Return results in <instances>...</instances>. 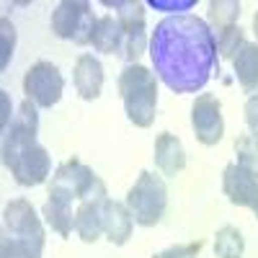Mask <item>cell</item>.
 <instances>
[{
	"label": "cell",
	"instance_id": "cell-5",
	"mask_svg": "<svg viewBox=\"0 0 258 258\" xmlns=\"http://www.w3.org/2000/svg\"><path fill=\"white\" fill-rule=\"evenodd\" d=\"M3 227L6 235L24 243L34 258L44 253V225L36 217V209L29 199H13L3 209Z\"/></svg>",
	"mask_w": 258,
	"mask_h": 258
},
{
	"label": "cell",
	"instance_id": "cell-23",
	"mask_svg": "<svg viewBox=\"0 0 258 258\" xmlns=\"http://www.w3.org/2000/svg\"><path fill=\"white\" fill-rule=\"evenodd\" d=\"M13 49H16V26L3 16L0 18V70L8 68Z\"/></svg>",
	"mask_w": 258,
	"mask_h": 258
},
{
	"label": "cell",
	"instance_id": "cell-13",
	"mask_svg": "<svg viewBox=\"0 0 258 258\" xmlns=\"http://www.w3.org/2000/svg\"><path fill=\"white\" fill-rule=\"evenodd\" d=\"M153 158H155V165L160 170V176L165 178H176L181 170L186 168V150H183V142L170 135V132H160L155 137V150H153Z\"/></svg>",
	"mask_w": 258,
	"mask_h": 258
},
{
	"label": "cell",
	"instance_id": "cell-28",
	"mask_svg": "<svg viewBox=\"0 0 258 258\" xmlns=\"http://www.w3.org/2000/svg\"><path fill=\"white\" fill-rule=\"evenodd\" d=\"M248 209H250V212H253V214H255V220H258V197H255V199H253V204H250V207H248Z\"/></svg>",
	"mask_w": 258,
	"mask_h": 258
},
{
	"label": "cell",
	"instance_id": "cell-22",
	"mask_svg": "<svg viewBox=\"0 0 258 258\" xmlns=\"http://www.w3.org/2000/svg\"><path fill=\"white\" fill-rule=\"evenodd\" d=\"M235 155H238V160H235L238 165L258 170V137L250 132L238 135L235 137Z\"/></svg>",
	"mask_w": 258,
	"mask_h": 258
},
{
	"label": "cell",
	"instance_id": "cell-21",
	"mask_svg": "<svg viewBox=\"0 0 258 258\" xmlns=\"http://www.w3.org/2000/svg\"><path fill=\"white\" fill-rule=\"evenodd\" d=\"M214 39H217L220 57L235 59V57H238V52L243 49V44H245V31L240 29V24H232V26L220 29L217 34H214Z\"/></svg>",
	"mask_w": 258,
	"mask_h": 258
},
{
	"label": "cell",
	"instance_id": "cell-16",
	"mask_svg": "<svg viewBox=\"0 0 258 258\" xmlns=\"http://www.w3.org/2000/svg\"><path fill=\"white\" fill-rule=\"evenodd\" d=\"M135 230V217L126 204L109 199L106 202V217H103V235L111 245H126Z\"/></svg>",
	"mask_w": 258,
	"mask_h": 258
},
{
	"label": "cell",
	"instance_id": "cell-1",
	"mask_svg": "<svg viewBox=\"0 0 258 258\" xmlns=\"http://www.w3.org/2000/svg\"><path fill=\"white\" fill-rule=\"evenodd\" d=\"M155 75L173 93H197L217 68V39L199 16H165L150 36Z\"/></svg>",
	"mask_w": 258,
	"mask_h": 258
},
{
	"label": "cell",
	"instance_id": "cell-11",
	"mask_svg": "<svg viewBox=\"0 0 258 258\" xmlns=\"http://www.w3.org/2000/svg\"><path fill=\"white\" fill-rule=\"evenodd\" d=\"M222 191L235 207H250L258 197V170L230 163L222 173Z\"/></svg>",
	"mask_w": 258,
	"mask_h": 258
},
{
	"label": "cell",
	"instance_id": "cell-4",
	"mask_svg": "<svg viewBox=\"0 0 258 258\" xmlns=\"http://www.w3.org/2000/svg\"><path fill=\"white\" fill-rule=\"evenodd\" d=\"M124 204L132 212L135 225L155 227L168 209V186H165L163 176L153 173V170H142L135 186L126 191Z\"/></svg>",
	"mask_w": 258,
	"mask_h": 258
},
{
	"label": "cell",
	"instance_id": "cell-19",
	"mask_svg": "<svg viewBox=\"0 0 258 258\" xmlns=\"http://www.w3.org/2000/svg\"><path fill=\"white\" fill-rule=\"evenodd\" d=\"M245 238L235 225H225L214 235V255L217 258H243Z\"/></svg>",
	"mask_w": 258,
	"mask_h": 258
},
{
	"label": "cell",
	"instance_id": "cell-3",
	"mask_svg": "<svg viewBox=\"0 0 258 258\" xmlns=\"http://www.w3.org/2000/svg\"><path fill=\"white\" fill-rule=\"evenodd\" d=\"M119 96L124 101L126 119L140 129L153 126L158 114V75L150 73L145 64H124L116 80Z\"/></svg>",
	"mask_w": 258,
	"mask_h": 258
},
{
	"label": "cell",
	"instance_id": "cell-20",
	"mask_svg": "<svg viewBox=\"0 0 258 258\" xmlns=\"http://www.w3.org/2000/svg\"><path fill=\"white\" fill-rule=\"evenodd\" d=\"M207 8H209L207 18H209L212 31H220L225 26L238 24V18H240V3L238 0H212Z\"/></svg>",
	"mask_w": 258,
	"mask_h": 258
},
{
	"label": "cell",
	"instance_id": "cell-6",
	"mask_svg": "<svg viewBox=\"0 0 258 258\" xmlns=\"http://www.w3.org/2000/svg\"><path fill=\"white\" fill-rule=\"evenodd\" d=\"M106 8H116V18L124 29V44H121V59L126 64H137L142 52L150 47L147 41V11L140 0H106Z\"/></svg>",
	"mask_w": 258,
	"mask_h": 258
},
{
	"label": "cell",
	"instance_id": "cell-10",
	"mask_svg": "<svg viewBox=\"0 0 258 258\" xmlns=\"http://www.w3.org/2000/svg\"><path fill=\"white\" fill-rule=\"evenodd\" d=\"M191 126H194V137L202 145L212 147L222 142L225 137V119H222V103L217 96L202 93L197 96L191 106Z\"/></svg>",
	"mask_w": 258,
	"mask_h": 258
},
{
	"label": "cell",
	"instance_id": "cell-12",
	"mask_svg": "<svg viewBox=\"0 0 258 258\" xmlns=\"http://www.w3.org/2000/svg\"><path fill=\"white\" fill-rule=\"evenodd\" d=\"M73 202H78L75 197H70L68 191L59 188H49L47 202L41 207V214H44L47 225L59 235V238H70L75 230V212H73Z\"/></svg>",
	"mask_w": 258,
	"mask_h": 258
},
{
	"label": "cell",
	"instance_id": "cell-17",
	"mask_svg": "<svg viewBox=\"0 0 258 258\" xmlns=\"http://www.w3.org/2000/svg\"><path fill=\"white\" fill-rule=\"evenodd\" d=\"M121 44H124V29H121V21L116 18V13H106V16H98L96 26H93V34H91V47L96 52H103V54H121Z\"/></svg>",
	"mask_w": 258,
	"mask_h": 258
},
{
	"label": "cell",
	"instance_id": "cell-27",
	"mask_svg": "<svg viewBox=\"0 0 258 258\" xmlns=\"http://www.w3.org/2000/svg\"><path fill=\"white\" fill-rule=\"evenodd\" d=\"M0 103H3V116H0V124H3V132H6L8 124L13 121V119H11V98H8L6 91H0Z\"/></svg>",
	"mask_w": 258,
	"mask_h": 258
},
{
	"label": "cell",
	"instance_id": "cell-25",
	"mask_svg": "<svg viewBox=\"0 0 258 258\" xmlns=\"http://www.w3.org/2000/svg\"><path fill=\"white\" fill-rule=\"evenodd\" d=\"M199 250H202V240L188 243V245H173V248L163 250L160 255H163V258H197Z\"/></svg>",
	"mask_w": 258,
	"mask_h": 258
},
{
	"label": "cell",
	"instance_id": "cell-8",
	"mask_svg": "<svg viewBox=\"0 0 258 258\" xmlns=\"http://www.w3.org/2000/svg\"><path fill=\"white\" fill-rule=\"evenodd\" d=\"M49 188L68 191L70 197H75L78 202H101V199H109V194H106V183L101 181V176H96L93 168L80 163L78 158L62 163L54 170Z\"/></svg>",
	"mask_w": 258,
	"mask_h": 258
},
{
	"label": "cell",
	"instance_id": "cell-18",
	"mask_svg": "<svg viewBox=\"0 0 258 258\" xmlns=\"http://www.w3.org/2000/svg\"><path fill=\"white\" fill-rule=\"evenodd\" d=\"M235 78H238L240 88L245 93H258V44L255 41H245L238 57L232 59Z\"/></svg>",
	"mask_w": 258,
	"mask_h": 258
},
{
	"label": "cell",
	"instance_id": "cell-9",
	"mask_svg": "<svg viewBox=\"0 0 258 258\" xmlns=\"http://www.w3.org/2000/svg\"><path fill=\"white\" fill-rule=\"evenodd\" d=\"M64 91V78L57 70V64L49 59H39L24 75V93L31 103H36L39 109H52L59 103Z\"/></svg>",
	"mask_w": 258,
	"mask_h": 258
},
{
	"label": "cell",
	"instance_id": "cell-26",
	"mask_svg": "<svg viewBox=\"0 0 258 258\" xmlns=\"http://www.w3.org/2000/svg\"><path fill=\"white\" fill-rule=\"evenodd\" d=\"M245 124L250 135L258 137V93H250V98L245 101Z\"/></svg>",
	"mask_w": 258,
	"mask_h": 258
},
{
	"label": "cell",
	"instance_id": "cell-14",
	"mask_svg": "<svg viewBox=\"0 0 258 258\" xmlns=\"http://www.w3.org/2000/svg\"><path fill=\"white\" fill-rule=\"evenodd\" d=\"M73 80H75V91L83 101H96L103 91V64L98 62V57L80 54L75 59Z\"/></svg>",
	"mask_w": 258,
	"mask_h": 258
},
{
	"label": "cell",
	"instance_id": "cell-2",
	"mask_svg": "<svg viewBox=\"0 0 258 258\" xmlns=\"http://www.w3.org/2000/svg\"><path fill=\"white\" fill-rule=\"evenodd\" d=\"M39 106L29 98L18 106L13 121L3 132V165L11 170L18 186H41L52 173V158L47 147L36 142L39 135Z\"/></svg>",
	"mask_w": 258,
	"mask_h": 258
},
{
	"label": "cell",
	"instance_id": "cell-7",
	"mask_svg": "<svg viewBox=\"0 0 258 258\" xmlns=\"http://www.w3.org/2000/svg\"><path fill=\"white\" fill-rule=\"evenodd\" d=\"M98 16L93 13V6L85 0H62L52 13V31L59 39H68L78 47L91 44V34Z\"/></svg>",
	"mask_w": 258,
	"mask_h": 258
},
{
	"label": "cell",
	"instance_id": "cell-24",
	"mask_svg": "<svg viewBox=\"0 0 258 258\" xmlns=\"http://www.w3.org/2000/svg\"><path fill=\"white\" fill-rule=\"evenodd\" d=\"M0 258H34V255L29 253V248L24 243H18L16 238L6 235L3 243H0Z\"/></svg>",
	"mask_w": 258,
	"mask_h": 258
},
{
	"label": "cell",
	"instance_id": "cell-29",
	"mask_svg": "<svg viewBox=\"0 0 258 258\" xmlns=\"http://www.w3.org/2000/svg\"><path fill=\"white\" fill-rule=\"evenodd\" d=\"M253 34H255V39H258V11H255V16H253Z\"/></svg>",
	"mask_w": 258,
	"mask_h": 258
},
{
	"label": "cell",
	"instance_id": "cell-15",
	"mask_svg": "<svg viewBox=\"0 0 258 258\" xmlns=\"http://www.w3.org/2000/svg\"><path fill=\"white\" fill-rule=\"evenodd\" d=\"M106 202H78L75 209V232L83 243H96L103 235V217H106Z\"/></svg>",
	"mask_w": 258,
	"mask_h": 258
}]
</instances>
